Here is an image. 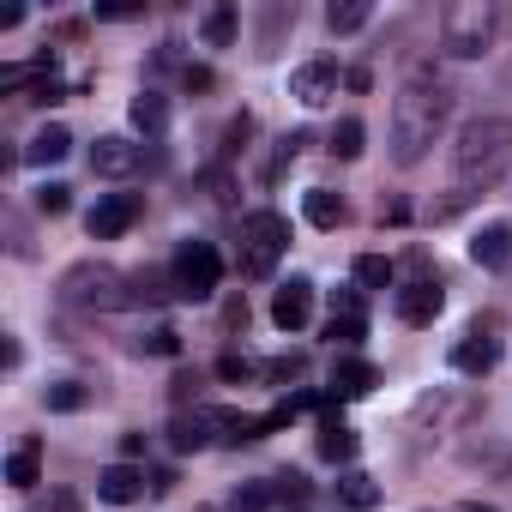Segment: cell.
<instances>
[{
  "instance_id": "cell-19",
  "label": "cell",
  "mask_w": 512,
  "mask_h": 512,
  "mask_svg": "<svg viewBox=\"0 0 512 512\" xmlns=\"http://www.w3.org/2000/svg\"><path fill=\"white\" fill-rule=\"evenodd\" d=\"M314 446H320V458H326V464H350L362 440H356V428H344L338 416H326V422H320V440H314Z\"/></svg>"
},
{
  "instance_id": "cell-4",
  "label": "cell",
  "mask_w": 512,
  "mask_h": 512,
  "mask_svg": "<svg viewBox=\"0 0 512 512\" xmlns=\"http://www.w3.org/2000/svg\"><path fill=\"white\" fill-rule=\"evenodd\" d=\"M500 31V13H494V0H452V7L440 13V49L452 61H476Z\"/></svg>"
},
{
  "instance_id": "cell-17",
  "label": "cell",
  "mask_w": 512,
  "mask_h": 512,
  "mask_svg": "<svg viewBox=\"0 0 512 512\" xmlns=\"http://www.w3.org/2000/svg\"><path fill=\"white\" fill-rule=\"evenodd\" d=\"M127 115H133V127H139L145 139H157V133L169 127V97H163V91H139V97L127 103Z\"/></svg>"
},
{
  "instance_id": "cell-36",
  "label": "cell",
  "mask_w": 512,
  "mask_h": 512,
  "mask_svg": "<svg viewBox=\"0 0 512 512\" xmlns=\"http://www.w3.org/2000/svg\"><path fill=\"white\" fill-rule=\"evenodd\" d=\"M332 314H368V308H362V290H338V296H332Z\"/></svg>"
},
{
  "instance_id": "cell-26",
  "label": "cell",
  "mask_w": 512,
  "mask_h": 512,
  "mask_svg": "<svg viewBox=\"0 0 512 512\" xmlns=\"http://www.w3.org/2000/svg\"><path fill=\"white\" fill-rule=\"evenodd\" d=\"M199 37H205L211 49H229V43H235V7H211L205 25H199Z\"/></svg>"
},
{
  "instance_id": "cell-13",
  "label": "cell",
  "mask_w": 512,
  "mask_h": 512,
  "mask_svg": "<svg viewBox=\"0 0 512 512\" xmlns=\"http://www.w3.org/2000/svg\"><path fill=\"white\" fill-rule=\"evenodd\" d=\"M308 314H314V278L278 284V296H272V326H278V332H302Z\"/></svg>"
},
{
  "instance_id": "cell-8",
  "label": "cell",
  "mask_w": 512,
  "mask_h": 512,
  "mask_svg": "<svg viewBox=\"0 0 512 512\" xmlns=\"http://www.w3.org/2000/svg\"><path fill=\"white\" fill-rule=\"evenodd\" d=\"M139 211H145L139 193H103V199L91 205L85 229H91V241H115V235H127V229L139 223Z\"/></svg>"
},
{
  "instance_id": "cell-34",
  "label": "cell",
  "mask_w": 512,
  "mask_h": 512,
  "mask_svg": "<svg viewBox=\"0 0 512 512\" xmlns=\"http://www.w3.org/2000/svg\"><path fill=\"white\" fill-rule=\"evenodd\" d=\"M31 512H85V506H79V494H67V488H49V494H43Z\"/></svg>"
},
{
  "instance_id": "cell-33",
  "label": "cell",
  "mask_w": 512,
  "mask_h": 512,
  "mask_svg": "<svg viewBox=\"0 0 512 512\" xmlns=\"http://www.w3.org/2000/svg\"><path fill=\"white\" fill-rule=\"evenodd\" d=\"M217 374H223V380H253V374H260V362H253L247 350H223V362H217Z\"/></svg>"
},
{
  "instance_id": "cell-39",
  "label": "cell",
  "mask_w": 512,
  "mask_h": 512,
  "mask_svg": "<svg viewBox=\"0 0 512 512\" xmlns=\"http://www.w3.org/2000/svg\"><path fill=\"white\" fill-rule=\"evenodd\" d=\"M410 217V205L404 199H392V205H380V223H404Z\"/></svg>"
},
{
  "instance_id": "cell-29",
  "label": "cell",
  "mask_w": 512,
  "mask_h": 512,
  "mask_svg": "<svg viewBox=\"0 0 512 512\" xmlns=\"http://www.w3.org/2000/svg\"><path fill=\"white\" fill-rule=\"evenodd\" d=\"M175 296V278L163 272H133V302H169Z\"/></svg>"
},
{
  "instance_id": "cell-14",
  "label": "cell",
  "mask_w": 512,
  "mask_h": 512,
  "mask_svg": "<svg viewBox=\"0 0 512 512\" xmlns=\"http://www.w3.org/2000/svg\"><path fill=\"white\" fill-rule=\"evenodd\" d=\"M97 500H109V506H133V500H145V470L139 464H109V470H97Z\"/></svg>"
},
{
  "instance_id": "cell-16",
  "label": "cell",
  "mask_w": 512,
  "mask_h": 512,
  "mask_svg": "<svg viewBox=\"0 0 512 512\" xmlns=\"http://www.w3.org/2000/svg\"><path fill=\"white\" fill-rule=\"evenodd\" d=\"M67 151H73V133H67L61 121H49V127H37V133H31V145L19 151V163H31V169H43V163H61Z\"/></svg>"
},
{
  "instance_id": "cell-24",
  "label": "cell",
  "mask_w": 512,
  "mask_h": 512,
  "mask_svg": "<svg viewBox=\"0 0 512 512\" xmlns=\"http://www.w3.org/2000/svg\"><path fill=\"white\" fill-rule=\"evenodd\" d=\"M7 482H13V488H37V482H43V464H37V440H25V446L7 458Z\"/></svg>"
},
{
  "instance_id": "cell-28",
  "label": "cell",
  "mask_w": 512,
  "mask_h": 512,
  "mask_svg": "<svg viewBox=\"0 0 512 512\" xmlns=\"http://www.w3.org/2000/svg\"><path fill=\"white\" fill-rule=\"evenodd\" d=\"M362 139H368V127H362L356 115H344V121L332 127V157H362Z\"/></svg>"
},
{
  "instance_id": "cell-7",
  "label": "cell",
  "mask_w": 512,
  "mask_h": 512,
  "mask_svg": "<svg viewBox=\"0 0 512 512\" xmlns=\"http://www.w3.org/2000/svg\"><path fill=\"white\" fill-rule=\"evenodd\" d=\"M223 434H229V410H217V404L175 410V422H169V446H175V452H205V446H217Z\"/></svg>"
},
{
  "instance_id": "cell-27",
  "label": "cell",
  "mask_w": 512,
  "mask_h": 512,
  "mask_svg": "<svg viewBox=\"0 0 512 512\" xmlns=\"http://www.w3.org/2000/svg\"><path fill=\"white\" fill-rule=\"evenodd\" d=\"M326 338L344 344V350H356V344L368 338V314H332V320H326Z\"/></svg>"
},
{
  "instance_id": "cell-21",
  "label": "cell",
  "mask_w": 512,
  "mask_h": 512,
  "mask_svg": "<svg viewBox=\"0 0 512 512\" xmlns=\"http://www.w3.org/2000/svg\"><path fill=\"white\" fill-rule=\"evenodd\" d=\"M338 500H344L350 512H374V506H380V482H374L368 470H344V476H338Z\"/></svg>"
},
{
  "instance_id": "cell-11",
  "label": "cell",
  "mask_w": 512,
  "mask_h": 512,
  "mask_svg": "<svg viewBox=\"0 0 512 512\" xmlns=\"http://www.w3.org/2000/svg\"><path fill=\"white\" fill-rule=\"evenodd\" d=\"M494 362H500V338H494L488 320L470 326V332L452 344V368H458V374H494Z\"/></svg>"
},
{
  "instance_id": "cell-3",
  "label": "cell",
  "mask_w": 512,
  "mask_h": 512,
  "mask_svg": "<svg viewBox=\"0 0 512 512\" xmlns=\"http://www.w3.org/2000/svg\"><path fill=\"white\" fill-rule=\"evenodd\" d=\"M61 302L79 308V314H115L133 302V278H121L115 266L103 260H79L67 278H61Z\"/></svg>"
},
{
  "instance_id": "cell-32",
  "label": "cell",
  "mask_w": 512,
  "mask_h": 512,
  "mask_svg": "<svg viewBox=\"0 0 512 512\" xmlns=\"http://www.w3.org/2000/svg\"><path fill=\"white\" fill-rule=\"evenodd\" d=\"M272 500H278L272 482H247V488H235V512H266Z\"/></svg>"
},
{
  "instance_id": "cell-1",
  "label": "cell",
  "mask_w": 512,
  "mask_h": 512,
  "mask_svg": "<svg viewBox=\"0 0 512 512\" xmlns=\"http://www.w3.org/2000/svg\"><path fill=\"white\" fill-rule=\"evenodd\" d=\"M452 121V91L446 79H434V67H416L392 103V163L398 169H416L428 157V145L446 133Z\"/></svg>"
},
{
  "instance_id": "cell-6",
  "label": "cell",
  "mask_w": 512,
  "mask_h": 512,
  "mask_svg": "<svg viewBox=\"0 0 512 512\" xmlns=\"http://www.w3.org/2000/svg\"><path fill=\"white\" fill-rule=\"evenodd\" d=\"M169 278H175V296H181V302H211V296H217V284H223V260H217V247H211V241H181V247H175Z\"/></svg>"
},
{
  "instance_id": "cell-15",
  "label": "cell",
  "mask_w": 512,
  "mask_h": 512,
  "mask_svg": "<svg viewBox=\"0 0 512 512\" xmlns=\"http://www.w3.org/2000/svg\"><path fill=\"white\" fill-rule=\"evenodd\" d=\"M470 260L488 266V272H506L512 266V223H482L470 235Z\"/></svg>"
},
{
  "instance_id": "cell-22",
  "label": "cell",
  "mask_w": 512,
  "mask_h": 512,
  "mask_svg": "<svg viewBox=\"0 0 512 512\" xmlns=\"http://www.w3.org/2000/svg\"><path fill=\"white\" fill-rule=\"evenodd\" d=\"M368 19H374V7H368V0H344V7L332 0V7H326V25H332V37H356Z\"/></svg>"
},
{
  "instance_id": "cell-38",
  "label": "cell",
  "mask_w": 512,
  "mask_h": 512,
  "mask_svg": "<svg viewBox=\"0 0 512 512\" xmlns=\"http://www.w3.org/2000/svg\"><path fill=\"white\" fill-rule=\"evenodd\" d=\"M139 13H145V7H97V19H115V25H121V19H139Z\"/></svg>"
},
{
  "instance_id": "cell-5",
  "label": "cell",
  "mask_w": 512,
  "mask_h": 512,
  "mask_svg": "<svg viewBox=\"0 0 512 512\" xmlns=\"http://www.w3.org/2000/svg\"><path fill=\"white\" fill-rule=\"evenodd\" d=\"M284 247H290V223H284L278 211L241 217V272H247V278H272L278 260H284Z\"/></svg>"
},
{
  "instance_id": "cell-20",
  "label": "cell",
  "mask_w": 512,
  "mask_h": 512,
  "mask_svg": "<svg viewBox=\"0 0 512 512\" xmlns=\"http://www.w3.org/2000/svg\"><path fill=\"white\" fill-rule=\"evenodd\" d=\"M302 217H308L314 229H338L350 211H344V199H338L332 187H308V199H302Z\"/></svg>"
},
{
  "instance_id": "cell-18",
  "label": "cell",
  "mask_w": 512,
  "mask_h": 512,
  "mask_svg": "<svg viewBox=\"0 0 512 512\" xmlns=\"http://www.w3.org/2000/svg\"><path fill=\"white\" fill-rule=\"evenodd\" d=\"M368 392H374V368L362 356H344L332 368V398H368Z\"/></svg>"
},
{
  "instance_id": "cell-37",
  "label": "cell",
  "mask_w": 512,
  "mask_h": 512,
  "mask_svg": "<svg viewBox=\"0 0 512 512\" xmlns=\"http://www.w3.org/2000/svg\"><path fill=\"white\" fill-rule=\"evenodd\" d=\"M61 97H67V91H61L55 79H43V85H31V103H61Z\"/></svg>"
},
{
  "instance_id": "cell-30",
  "label": "cell",
  "mask_w": 512,
  "mask_h": 512,
  "mask_svg": "<svg viewBox=\"0 0 512 512\" xmlns=\"http://www.w3.org/2000/svg\"><path fill=\"white\" fill-rule=\"evenodd\" d=\"M67 205H73V187H67V181H43V187H37V211H43V217H61Z\"/></svg>"
},
{
  "instance_id": "cell-9",
  "label": "cell",
  "mask_w": 512,
  "mask_h": 512,
  "mask_svg": "<svg viewBox=\"0 0 512 512\" xmlns=\"http://www.w3.org/2000/svg\"><path fill=\"white\" fill-rule=\"evenodd\" d=\"M398 320L404 326H434L440 320V308H446V290H440V278H410V284H398Z\"/></svg>"
},
{
  "instance_id": "cell-2",
  "label": "cell",
  "mask_w": 512,
  "mask_h": 512,
  "mask_svg": "<svg viewBox=\"0 0 512 512\" xmlns=\"http://www.w3.org/2000/svg\"><path fill=\"white\" fill-rule=\"evenodd\" d=\"M452 169H458V187L464 193H488L512 169V121L506 115L464 121L458 127V145H452Z\"/></svg>"
},
{
  "instance_id": "cell-31",
  "label": "cell",
  "mask_w": 512,
  "mask_h": 512,
  "mask_svg": "<svg viewBox=\"0 0 512 512\" xmlns=\"http://www.w3.org/2000/svg\"><path fill=\"white\" fill-rule=\"evenodd\" d=\"M133 350H139V356H181V338H175L169 326H151V332H145Z\"/></svg>"
},
{
  "instance_id": "cell-40",
  "label": "cell",
  "mask_w": 512,
  "mask_h": 512,
  "mask_svg": "<svg viewBox=\"0 0 512 512\" xmlns=\"http://www.w3.org/2000/svg\"><path fill=\"white\" fill-rule=\"evenodd\" d=\"M139 452H145V434H127V440H121V458H127V464H133V458H139Z\"/></svg>"
},
{
  "instance_id": "cell-12",
  "label": "cell",
  "mask_w": 512,
  "mask_h": 512,
  "mask_svg": "<svg viewBox=\"0 0 512 512\" xmlns=\"http://www.w3.org/2000/svg\"><path fill=\"white\" fill-rule=\"evenodd\" d=\"M290 97L308 103V109L332 103V97H338V61H302V67L290 73Z\"/></svg>"
},
{
  "instance_id": "cell-23",
  "label": "cell",
  "mask_w": 512,
  "mask_h": 512,
  "mask_svg": "<svg viewBox=\"0 0 512 512\" xmlns=\"http://www.w3.org/2000/svg\"><path fill=\"white\" fill-rule=\"evenodd\" d=\"M43 404L61 410V416H73V410L91 404V386H79V380H49V386H43Z\"/></svg>"
},
{
  "instance_id": "cell-25",
  "label": "cell",
  "mask_w": 512,
  "mask_h": 512,
  "mask_svg": "<svg viewBox=\"0 0 512 512\" xmlns=\"http://www.w3.org/2000/svg\"><path fill=\"white\" fill-rule=\"evenodd\" d=\"M392 260H386V253H362V260H356V284L362 290H392Z\"/></svg>"
},
{
  "instance_id": "cell-35",
  "label": "cell",
  "mask_w": 512,
  "mask_h": 512,
  "mask_svg": "<svg viewBox=\"0 0 512 512\" xmlns=\"http://www.w3.org/2000/svg\"><path fill=\"white\" fill-rule=\"evenodd\" d=\"M272 488H278V500H302V494H308V476L284 470V476H272Z\"/></svg>"
},
{
  "instance_id": "cell-41",
  "label": "cell",
  "mask_w": 512,
  "mask_h": 512,
  "mask_svg": "<svg viewBox=\"0 0 512 512\" xmlns=\"http://www.w3.org/2000/svg\"><path fill=\"white\" fill-rule=\"evenodd\" d=\"M464 512H488V506H464Z\"/></svg>"
},
{
  "instance_id": "cell-10",
  "label": "cell",
  "mask_w": 512,
  "mask_h": 512,
  "mask_svg": "<svg viewBox=\"0 0 512 512\" xmlns=\"http://www.w3.org/2000/svg\"><path fill=\"white\" fill-rule=\"evenodd\" d=\"M139 163H145V151H139L133 139H121V133H103V139L91 145V175H103V181L139 175Z\"/></svg>"
}]
</instances>
